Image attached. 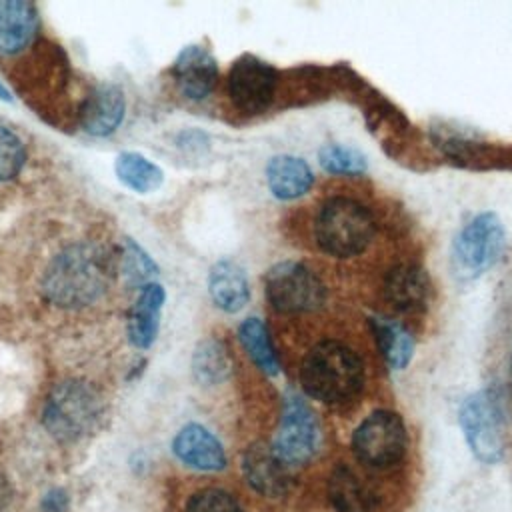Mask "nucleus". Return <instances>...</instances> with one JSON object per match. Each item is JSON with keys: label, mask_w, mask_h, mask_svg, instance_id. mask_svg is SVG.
I'll return each mask as SVG.
<instances>
[{"label": "nucleus", "mask_w": 512, "mask_h": 512, "mask_svg": "<svg viewBox=\"0 0 512 512\" xmlns=\"http://www.w3.org/2000/svg\"><path fill=\"white\" fill-rule=\"evenodd\" d=\"M370 326H372L376 346L384 362L388 364V368L404 370L414 356V348H416L414 336L400 322L380 314L370 318Z\"/></svg>", "instance_id": "obj_20"}, {"label": "nucleus", "mask_w": 512, "mask_h": 512, "mask_svg": "<svg viewBox=\"0 0 512 512\" xmlns=\"http://www.w3.org/2000/svg\"><path fill=\"white\" fill-rule=\"evenodd\" d=\"M264 292L270 306L282 314L312 312L324 304L322 280L302 262L282 260L264 274Z\"/></svg>", "instance_id": "obj_6"}, {"label": "nucleus", "mask_w": 512, "mask_h": 512, "mask_svg": "<svg viewBox=\"0 0 512 512\" xmlns=\"http://www.w3.org/2000/svg\"><path fill=\"white\" fill-rule=\"evenodd\" d=\"M376 224L370 210L346 196L328 198L316 216V242L336 258H350L366 250Z\"/></svg>", "instance_id": "obj_4"}, {"label": "nucleus", "mask_w": 512, "mask_h": 512, "mask_svg": "<svg viewBox=\"0 0 512 512\" xmlns=\"http://www.w3.org/2000/svg\"><path fill=\"white\" fill-rule=\"evenodd\" d=\"M208 292L216 308L234 314L242 310L250 298L246 272L234 260H220L210 268Z\"/></svg>", "instance_id": "obj_18"}, {"label": "nucleus", "mask_w": 512, "mask_h": 512, "mask_svg": "<svg viewBox=\"0 0 512 512\" xmlns=\"http://www.w3.org/2000/svg\"><path fill=\"white\" fill-rule=\"evenodd\" d=\"M124 114L126 98L116 84L94 86L78 110L80 126L90 136H110L122 124Z\"/></svg>", "instance_id": "obj_14"}, {"label": "nucleus", "mask_w": 512, "mask_h": 512, "mask_svg": "<svg viewBox=\"0 0 512 512\" xmlns=\"http://www.w3.org/2000/svg\"><path fill=\"white\" fill-rule=\"evenodd\" d=\"M328 500L336 512H370L372 494L358 478V474L340 464L332 470L328 478Z\"/></svg>", "instance_id": "obj_21"}, {"label": "nucleus", "mask_w": 512, "mask_h": 512, "mask_svg": "<svg viewBox=\"0 0 512 512\" xmlns=\"http://www.w3.org/2000/svg\"><path fill=\"white\" fill-rule=\"evenodd\" d=\"M246 482L266 498H280L290 490V468L276 456L270 444L254 442L242 456Z\"/></svg>", "instance_id": "obj_12"}, {"label": "nucleus", "mask_w": 512, "mask_h": 512, "mask_svg": "<svg viewBox=\"0 0 512 512\" xmlns=\"http://www.w3.org/2000/svg\"><path fill=\"white\" fill-rule=\"evenodd\" d=\"M66 494L62 490H52L44 496V510L46 512H62L66 508Z\"/></svg>", "instance_id": "obj_29"}, {"label": "nucleus", "mask_w": 512, "mask_h": 512, "mask_svg": "<svg viewBox=\"0 0 512 512\" xmlns=\"http://www.w3.org/2000/svg\"><path fill=\"white\" fill-rule=\"evenodd\" d=\"M174 456L200 472H218L226 466V452L222 442L202 424L190 422L178 430L172 440Z\"/></svg>", "instance_id": "obj_15"}, {"label": "nucleus", "mask_w": 512, "mask_h": 512, "mask_svg": "<svg viewBox=\"0 0 512 512\" xmlns=\"http://www.w3.org/2000/svg\"><path fill=\"white\" fill-rule=\"evenodd\" d=\"M26 146L22 138L0 124V184L14 180L26 164Z\"/></svg>", "instance_id": "obj_27"}, {"label": "nucleus", "mask_w": 512, "mask_h": 512, "mask_svg": "<svg viewBox=\"0 0 512 512\" xmlns=\"http://www.w3.org/2000/svg\"><path fill=\"white\" fill-rule=\"evenodd\" d=\"M408 448V432L400 414L374 410L352 434V452L358 462L370 468H390L398 464Z\"/></svg>", "instance_id": "obj_7"}, {"label": "nucleus", "mask_w": 512, "mask_h": 512, "mask_svg": "<svg viewBox=\"0 0 512 512\" xmlns=\"http://www.w3.org/2000/svg\"><path fill=\"white\" fill-rule=\"evenodd\" d=\"M318 160L326 172L338 174V176H360L368 168L366 156L360 150L346 144L322 146Z\"/></svg>", "instance_id": "obj_25"}, {"label": "nucleus", "mask_w": 512, "mask_h": 512, "mask_svg": "<svg viewBox=\"0 0 512 512\" xmlns=\"http://www.w3.org/2000/svg\"><path fill=\"white\" fill-rule=\"evenodd\" d=\"M506 232L496 212H480L456 234L452 270L460 280H476L502 256Z\"/></svg>", "instance_id": "obj_5"}, {"label": "nucleus", "mask_w": 512, "mask_h": 512, "mask_svg": "<svg viewBox=\"0 0 512 512\" xmlns=\"http://www.w3.org/2000/svg\"><path fill=\"white\" fill-rule=\"evenodd\" d=\"M114 172L126 188L138 194L154 192L156 188H160L164 180L162 168L138 152L118 154L114 162Z\"/></svg>", "instance_id": "obj_23"}, {"label": "nucleus", "mask_w": 512, "mask_h": 512, "mask_svg": "<svg viewBox=\"0 0 512 512\" xmlns=\"http://www.w3.org/2000/svg\"><path fill=\"white\" fill-rule=\"evenodd\" d=\"M10 498H12V490H10L8 482L0 476V512H4L8 508Z\"/></svg>", "instance_id": "obj_30"}, {"label": "nucleus", "mask_w": 512, "mask_h": 512, "mask_svg": "<svg viewBox=\"0 0 512 512\" xmlns=\"http://www.w3.org/2000/svg\"><path fill=\"white\" fill-rule=\"evenodd\" d=\"M276 68L254 54L238 56L228 70V96L242 114L264 112L276 92Z\"/></svg>", "instance_id": "obj_10"}, {"label": "nucleus", "mask_w": 512, "mask_h": 512, "mask_svg": "<svg viewBox=\"0 0 512 512\" xmlns=\"http://www.w3.org/2000/svg\"><path fill=\"white\" fill-rule=\"evenodd\" d=\"M104 414L98 390L80 378H66L52 386L44 400L42 424L58 442H78L90 436Z\"/></svg>", "instance_id": "obj_3"}, {"label": "nucleus", "mask_w": 512, "mask_h": 512, "mask_svg": "<svg viewBox=\"0 0 512 512\" xmlns=\"http://www.w3.org/2000/svg\"><path fill=\"white\" fill-rule=\"evenodd\" d=\"M186 512H244L238 498L222 488H204L190 496Z\"/></svg>", "instance_id": "obj_28"}, {"label": "nucleus", "mask_w": 512, "mask_h": 512, "mask_svg": "<svg viewBox=\"0 0 512 512\" xmlns=\"http://www.w3.org/2000/svg\"><path fill=\"white\" fill-rule=\"evenodd\" d=\"M382 292L394 310L402 314H416L428 308L432 298V282L422 266L398 264L386 274Z\"/></svg>", "instance_id": "obj_13"}, {"label": "nucleus", "mask_w": 512, "mask_h": 512, "mask_svg": "<svg viewBox=\"0 0 512 512\" xmlns=\"http://www.w3.org/2000/svg\"><path fill=\"white\" fill-rule=\"evenodd\" d=\"M270 446L288 468L304 466L320 452L322 428L300 396L288 394L284 398L280 424Z\"/></svg>", "instance_id": "obj_8"}, {"label": "nucleus", "mask_w": 512, "mask_h": 512, "mask_svg": "<svg viewBox=\"0 0 512 512\" xmlns=\"http://www.w3.org/2000/svg\"><path fill=\"white\" fill-rule=\"evenodd\" d=\"M238 340L246 354L252 358V362L268 376H276L280 372V362L276 348L272 344L268 326L256 318L250 316L238 326Z\"/></svg>", "instance_id": "obj_22"}, {"label": "nucleus", "mask_w": 512, "mask_h": 512, "mask_svg": "<svg viewBox=\"0 0 512 512\" xmlns=\"http://www.w3.org/2000/svg\"><path fill=\"white\" fill-rule=\"evenodd\" d=\"M40 16L24 0H0V56H18L28 50L38 34Z\"/></svg>", "instance_id": "obj_16"}, {"label": "nucleus", "mask_w": 512, "mask_h": 512, "mask_svg": "<svg viewBox=\"0 0 512 512\" xmlns=\"http://www.w3.org/2000/svg\"><path fill=\"white\" fill-rule=\"evenodd\" d=\"M192 374L204 386L222 384L230 376L226 346L216 338L202 340L192 354Z\"/></svg>", "instance_id": "obj_24"}, {"label": "nucleus", "mask_w": 512, "mask_h": 512, "mask_svg": "<svg viewBox=\"0 0 512 512\" xmlns=\"http://www.w3.org/2000/svg\"><path fill=\"white\" fill-rule=\"evenodd\" d=\"M0 100H4V102H10L12 100V94H10V90L0 82Z\"/></svg>", "instance_id": "obj_31"}, {"label": "nucleus", "mask_w": 512, "mask_h": 512, "mask_svg": "<svg viewBox=\"0 0 512 512\" xmlns=\"http://www.w3.org/2000/svg\"><path fill=\"white\" fill-rule=\"evenodd\" d=\"M118 272L126 276L130 284H140V288L158 272L156 262L130 238L124 242V250L118 256Z\"/></svg>", "instance_id": "obj_26"}, {"label": "nucleus", "mask_w": 512, "mask_h": 512, "mask_svg": "<svg viewBox=\"0 0 512 512\" xmlns=\"http://www.w3.org/2000/svg\"><path fill=\"white\" fill-rule=\"evenodd\" d=\"M300 384L318 402L342 404L362 390L364 366L350 346L336 340H322L304 356Z\"/></svg>", "instance_id": "obj_2"}, {"label": "nucleus", "mask_w": 512, "mask_h": 512, "mask_svg": "<svg viewBox=\"0 0 512 512\" xmlns=\"http://www.w3.org/2000/svg\"><path fill=\"white\" fill-rule=\"evenodd\" d=\"M458 422L470 452L484 464H496L504 454L502 408L498 398L480 390L470 394L458 412Z\"/></svg>", "instance_id": "obj_9"}, {"label": "nucleus", "mask_w": 512, "mask_h": 512, "mask_svg": "<svg viewBox=\"0 0 512 512\" xmlns=\"http://www.w3.org/2000/svg\"><path fill=\"white\" fill-rule=\"evenodd\" d=\"M164 300H166V292L162 284L148 282L140 288L126 324L128 340L132 342V346L146 350L154 344L160 328V314H162Z\"/></svg>", "instance_id": "obj_17"}, {"label": "nucleus", "mask_w": 512, "mask_h": 512, "mask_svg": "<svg viewBox=\"0 0 512 512\" xmlns=\"http://www.w3.org/2000/svg\"><path fill=\"white\" fill-rule=\"evenodd\" d=\"M266 182L270 192L280 200L304 196L314 184V172L306 160L290 154H280L266 164Z\"/></svg>", "instance_id": "obj_19"}, {"label": "nucleus", "mask_w": 512, "mask_h": 512, "mask_svg": "<svg viewBox=\"0 0 512 512\" xmlns=\"http://www.w3.org/2000/svg\"><path fill=\"white\" fill-rule=\"evenodd\" d=\"M118 272V256L94 240H80L58 250L40 280L44 298L62 310L96 304L110 290Z\"/></svg>", "instance_id": "obj_1"}, {"label": "nucleus", "mask_w": 512, "mask_h": 512, "mask_svg": "<svg viewBox=\"0 0 512 512\" xmlns=\"http://www.w3.org/2000/svg\"><path fill=\"white\" fill-rule=\"evenodd\" d=\"M172 78L184 98L202 102L218 82V62L208 48L198 44L186 46L172 64Z\"/></svg>", "instance_id": "obj_11"}]
</instances>
